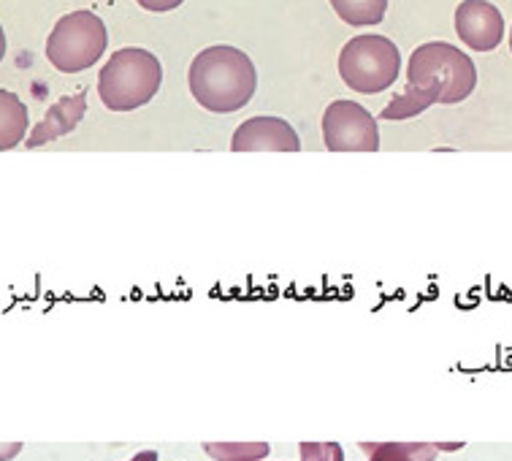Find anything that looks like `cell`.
Here are the masks:
<instances>
[{
	"label": "cell",
	"instance_id": "6da1fadb",
	"mask_svg": "<svg viewBox=\"0 0 512 461\" xmlns=\"http://www.w3.org/2000/svg\"><path fill=\"white\" fill-rule=\"evenodd\" d=\"M190 93L201 109L215 114H233L250 104L258 90V71L239 47L215 44L198 52L187 74Z\"/></svg>",
	"mask_w": 512,
	"mask_h": 461
},
{
	"label": "cell",
	"instance_id": "7a4b0ae2",
	"mask_svg": "<svg viewBox=\"0 0 512 461\" xmlns=\"http://www.w3.org/2000/svg\"><path fill=\"white\" fill-rule=\"evenodd\" d=\"M163 68L147 49H117L98 76V95L109 112H133L147 106L160 90Z\"/></svg>",
	"mask_w": 512,
	"mask_h": 461
},
{
	"label": "cell",
	"instance_id": "3957f363",
	"mask_svg": "<svg viewBox=\"0 0 512 461\" xmlns=\"http://www.w3.org/2000/svg\"><path fill=\"white\" fill-rule=\"evenodd\" d=\"M407 79L415 87H437L439 104H461L477 87V68L472 57L445 41L420 44L410 55Z\"/></svg>",
	"mask_w": 512,
	"mask_h": 461
},
{
	"label": "cell",
	"instance_id": "277c9868",
	"mask_svg": "<svg viewBox=\"0 0 512 461\" xmlns=\"http://www.w3.org/2000/svg\"><path fill=\"white\" fill-rule=\"evenodd\" d=\"M109 47V30L93 11H71L55 22L47 38V60L63 74H79L95 66Z\"/></svg>",
	"mask_w": 512,
	"mask_h": 461
},
{
	"label": "cell",
	"instance_id": "5b68a950",
	"mask_svg": "<svg viewBox=\"0 0 512 461\" xmlns=\"http://www.w3.org/2000/svg\"><path fill=\"white\" fill-rule=\"evenodd\" d=\"M401 71L399 47L391 38L355 36L339 52V76L350 90L364 95H374L396 85Z\"/></svg>",
	"mask_w": 512,
	"mask_h": 461
},
{
	"label": "cell",
	"instance_id": "8992f818",
	"mask_svg": "<svg viewBox=\"0 0 512 461\" xmlns=\"http://www.w3.org/2000/svg\"><path fill=\"white\" fill-rule=\"evenodd\" d=\"M323 142L328 152H377L380 128L369 109L342 98L323 112Z\"/></svg>",
	"mask_w": 512,
	"mask_h": 461
},
{
	"label": "cell",
	"instance_id": "52a82bcc",
	"mask_svg": "<svg viewBox=\"0 0 512 461\" xmlns=\"http://www.w3.org/2000/svg\"><path fill=\"white\" fill-rule=\"evenodd\" d=\"M453 25H456L458 38L475 52H491L504 38L502 11L488 0H461Z\"/></svg>",
	"mask_w": 512,
	"mask_h": 461
},
{
	"label": "cell",
	"instance_id": "ba28073f",
	"mask_svg": "<svg viewBox=\"0 0 512 461\" xmlns=\"http://www.w3.org/2000/svg\"><path fill=\"white\" fill-rule=\"evenodd\" d=\"M231 152H301V139L282 117H250L233 133Z\"/></svg>",
	"mask_w": 512,
	"mask_h": 461
},
{
	"label": "cell",
	"instance_id": "9c48e42d",
	"mask_svg": "<svg viewBox=\"0 0 512 461\" xmlns=\"http://www.w3.org/2000/svg\"><path fill=\"white\" fill-rule=\"evenodd\" d=\"M84 114H87V93H84V90L82 93L60 98L57 104L49 106L47 114H44V120L28 133L25 147H28V150H36L41 144L55 142L60 136L76 131V125L82 123Z\"/></svg>",
	"mask_w": 512,
	"mask_h": 461
},
{
	"label": "cell",
	"instance_id": "30bf717a",
	"mask_svg": "<svg viewBox=\"0 0 512 461\" xmlns=\"http://www.w3.org/2000/svg\"><path fill=\"white\" fill-rule=\"evenodd\" d=\"M30 114L22 98L9 90H0V152H9L28 139Z\"/></svg>",
	"mask_w": 512,
	"mask_h": 461
},
{
	"label": "cell",
	"instance_id": "8fae6325",
	"mask_svg": "<svg viewBox=\"0 0 512 461\" xmlns=\"http://www.w3.org/2000/svg\"><path fill=\"white\" fill-rule=\"evenodd\" d=\"M439 93L437 87H415L410 85L401 95H396L391 104L382 109V120H393V123H399V120H410V117H418L429 109L431 104H439Z\"/></svg>",
	"mask_w": 512,
	"mask_h": 461
},
{
	"label": "cell",
	"instance_id": "7c38bea8",
	"mask_svg": "<svg viewBox=\"0 0 512 461\" xmlns=\"http://www.w3.org/2000/svg\"><path fill=\"white\" fill-rule=\"evenodd\" d=\"M369 461H434L439 456L434 443H361Z\"/></svg>",
	"mask_w": 512,
	"mask_h": 461
},
{
	"label": "cell",
	"instance_id": "4fadbf2b",
	"mask_svg": "<svg viewBox=\"0 0 512 461\" xmlns=\"http://www.w3.org/2000/svg\"><path fill=\"white\" fill-rule=\"evenodd\" d=\"M336 17L353 25V28H366V25H380L388 14V0H328Z\"/></svg>",
	"mask_w": 512,
	"mask_h": 461
},
{
	"label": "cell",
	"instance_id": "5bb4252c",
	"mask_svg": "<svg viewBox=\"0 0 512 461\" xmlns=\"http://www.w3.org/2000/svg\"><path fill=\"white\" fill-rule=\"evenodd\" d=\"M204 453L215 461H263L269 459V443H204Z\"/></svg>",
	"mask_w": 512,
	"mask_h": 461
},
{
	"label": "cell",
	"instance_id": "9a60e30c",
	"mask_svg": "<svg viewBox=\"0 0 512 461\" xmlns=\"http://www.w3.org/2000/svg\"><path fill=\"white\" fill-rule=\"evenodd\" d=\"M301 461H345V448L339 443H301L298 445Z\"/></svg>",
	"mask_w": 512,
	"mask_h": 461
},
{
	"label": "cell",
	"instance_id": "2e32d148",
	"mask_svg": "<svg viewBox=\"0 0 512 461\" xmlns=\"http://www.w3.org/2000/svg\"><path fill=\"white\" fill-rule=\"evenodd\" d=\"M185 0H139L141 9L152 11V14H166V11H174L179 9Z\"/></svg>",
	"mask_w": 512,
	"mask_h": 461
},
{
	"label": "cell",
	"instance_id": "e0dca14e",
	"mask_svg": "<svg viewBox=\"0 0 512 461\" xmlns=\"http://www.w3.org/2000/svg\"><path fill=\"white\" fill-rule=\"evenodd\" d=\"M22 451V443H9V445H0V461H11L17 453Z\"/></svg>",
	"mask_w": 512,
	"mask_h": 461
},
{
	"label": "cell",
	"instance_id": "ac0fdd59",
	"mask_svg": "<svg viewBox=\"0 0 512 461\" xmlns=\"http://www.w3.org/2000/svg\"><path fill=\"white\" fill-rule=\"evenodd\" d=\"M131 461H158V451H139Z\"/></svg>",
	"mask_w": 512,
	"mask_h": 461
},
{
	"label": "cell",
	"instance_id": "d6986e66",
	"mask_svg": "<svg viewBox=\"0 0 512 461\" xmlns=\"http://www.w3.org/2000/svg\"><path fill=\"white\" fill-rule=\"evenodd\" d=\"M6 57V33H3V25H0V60Z\"/></svg>",
	"mask_w": 512,
	"mask_h": 461
},
{
	"label": "cell",
	"instance_id": "ffe728a7",
	"mask_svg": "<svg viewBox=\"0 0 512 461\" xmlns=\"http://www.w3.org/2000/svg\"><path fill=\"white\" fill-rule=\"evenodd\" d=\"M510 49H512V33H510Z\"/></svg>",
	"mask_w": 512,
	"mask_h": 461
},
{
	"label": "cell",
	"instance_id": "44dd1931",
	"mask_svg": "<svg viewBox=\"0 0 512 461\" xmlns=\"http://www.w3.org/2000/svg\"><path fill=\"white\" fill-rule=\"evenodd\" d=\"M263 461H266V459H263Z\"/></svg>",
	"mask_w": 512,
	"mask_h": 461
}]
</instances>
